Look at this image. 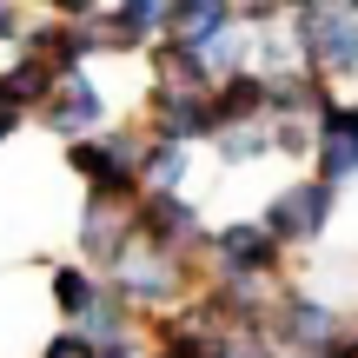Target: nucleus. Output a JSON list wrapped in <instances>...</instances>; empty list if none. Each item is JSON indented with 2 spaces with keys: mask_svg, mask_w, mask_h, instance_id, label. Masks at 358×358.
<instances>
[{
  "mask_svg": "<svg viewBox=\"0 0 358 358\" xmlns=\"http://www.w3.org/2000/svg\"><path fill=\"white\" fill-rule=\"evenodd\" d=\"M173 20H179V40H186L192 53H206V47H213V40L232 27V7H219V0H199V7H179Z\"/></svg>",
  "mask_w": 358,
  "mask_h": 358,
  "instance_id": "9b49d317",
  "label": "nucleus"
},
{
  "mask_svg": "<svg viewBox=\"0 0 358 358\" xmlns=\"http://www.w3.org/2000/svg\"><path fill=\"white\" fill-rule=\"evenodd\" d=\"M325 213H332V186H325V179H306V186L272 199L266 232H279V239H312V232H325Z\"/></svg>",
  "mask_w": 358,
  "mask_h": 358,
  "instance_id": "f03ea898",
  "label": "nucleus"
},
{
  "mask_svg": "<svg viewBox=\"0 0 358 358\" xmlns=\"http://www.w3.org/2000/svg\"><path fill=\"white\" fill-rule=\"evenodd\" d=\"M127 226H133V206L127 199H93L87 206V252H100V259H120L127 252Z\"/></svg>",
  "mask_w": 358,
  "mask_h": 358,
  "instance_id": "423d86ee",
  "label": "nucleus"
},
{
  "mask_svg": "<svg viewBox=\"0 0 358 358\" xmlns=\"http://www.w3.org/2000/svg\"><path fill=\"white\" fill-rule=\"evenodd\" d=\"M47 120H53L60 133H80V127H93V120H100V93H93L80 73H60V100L47 106Z\"/></svg>",
  "mask_w": 358,
  "mask_h": 358,
  "instance_id": "0eeeda50",
  "label": "nucleus"
},
{
  "mask_svg": "<svg viewBox=\"0 0 358 358\" xmlns=\"http://www.w3.org/2000/svg\"><path fill=\"white\" fill-rule=\"evenodd\" d=\"M173 13H179V7H166V0H146V7H127V13H120V20H127V27H120V40H127V34H153V27H166Z\"/></svg>",
  "mask_w": 358,
  "mask_h": 358,
  "instance_id": "f8f14e48",
  "label": "nucleus"
},
{
  "mask_svg": "<svg viewBox=\"0 0 358 358\" xmlns=\"http://www.w3.org/2000/svg\"><path fill=\"white\" fill-rule=\"evenodd\" d=\"M13 34V7H0V40H7Z\"/></svg>",
  "mask_w": 358,
  "mask_h": 358,
  "instance_id": "a211bd4d",
  "label": "nucleus"
},
{
  "mask_svg": "<svg viewBox=\"0 0 358 358\" xmlns=\"http://www.w3.org/2000/svg\"><path fill=\"white\" fill-rule=\"evenodd\" d=\"M319 140H325V186H338V179H358V113H325V127H319Z\"/></svg>",
  "mask_w": 358,
  "mask_h": 358,
  "instance_id": "39448f33",
  "label": "nucleus"
},
{
  "mask_svg": "<svg viewBox=\"0 0 358 358\" xmlns=\"http://www.w3.org/2000/svg\"><path fill=\"white\" fill-rule=\"evenodd\" d=\"M285 338L292 345H306V352H332V312H319L312 299H285Z\"/></svg>",
  "mask_w": 358,
  "mask_h": 358,
  "instance_id": "1a4fd4ad",
  "label": "nucleus"
},
{
  "mask_svg": "<svg viewBox=\"0 0 358 358\" xmlns=\"http://www.w3.org/2000/svg\"><path fill=\"white\" fill-rule=\"evenodd\" d=\"M153 127L179 146V140H199V133H213L219 120H213V100H199V93H159V100H153Z\"/></svg>",
  "mask_w": 358,
  "mask_h": 358,
  "instance_id": "20e7f679",
  "label": "nucleus"
},
{
  "mask_svg": "<svg viewBox=\"0 0 358 358\" xmlns=\"http://www.w3.org/2000/svg\"><path fill=\"white\" fill-rule=\"evenodd\" d=\"M133 226H146L153 232V252H179V245H192L199 239V213H192V206H179L173 192H153V199L140 206V213H133Z\"/></svg>",
  "mask_w": 358,
  "mask_h": 358,
  "instance_id": "7ed1b4c3",
  "label": "nucleus"
},
{
  "mask_svg": "<svg viewBox=\"0 0 358 358\" xmlns=\"http://www.w3.org/2000/svg\"><path fill=\"white\" fill-rule=\"evenodd\" d=\"M53 285H60V306L73 312V319H80V312L93 306V299H100V285H93V279H80V272H60Z\"/></svg>",
  "mask_w": 358,
  "mask_h": 358,
  "instance_id": "ddd939ff",
  "label": "nucleus"
},
{
  "mask_svg": "<svg viewBox=\"0 0 358 358\" xmlns=\"http://www.w3.org/2000/svg\"><path fill=\"white\" fill-rule=\"evenodd\" d=\"M292 34L319 73H358V20L345 7H306L292 13Z\"/></svg>",
  "mask_w": 358,
  "mask_h": 358,
  "instance_id": "f257e3e1",
  "label": "nucleus"
},
{
  "mask_svg": "<svg viewBox=\"0 0 358 358\" xmlns=\"http://www.w3.org/2000/svg\"><path fill=\"white\" fill-rule=\"evenodd\" d=\"M13 127H20V106H13V100H0V140H7Z\"/></svg>",
  "mask_w": 358,
  "mask_h": 358,
  "instance_id": "f3484780",
  "label": "nucleus"
},
{
  "mask_svg": "<svg viewBox=\"0 0 358 358\" xmlns=\"http://www.w3.org/2000/svg\"><path fill=\"white\" fill-rule=\"evenodd\" d=\"M47 358H93V345L80 332H66V338H53V345H47Z\"/></svg>",
  "mask_w": 358,
  "mask_h": 358,
  "instance_id": "dca6fc26",
  "label": "nucleus"
},
{
  "mask_svg": "<svg viewBox=\"0 0 358 358\" xmlns=\"http://www.w3.org/2000/svg\"><path fill=\"white\" fill-rule=\"evenodd\" d=\"M173 285H179V266L166 252L146 245L140 259H127V299H173Z\"/></svg>",
  "mask_w": 358,
  "mask_h": 358,
  "instance_id": "6e6552de",
  "label": "nucleus"
},
{
  "mask_svg": "<svg viewBox=\"0 0 358 358\" xmlns=\"http://www.w3.org/2000/svg\"><path fill=\"white\" fill-rule=\"evenodd\" d=\"M259 146H266V133H239V127H232L226 140H219V153H226V159H252Z\"/></svg>",
  "mask_w": 358,
  "mask_h": 358,
  "instance_id": "2eb2a0df",
  "label": "nucleus"
},
{
  "mask_svg": "<svg viewBox=\"0 0 358 358\" xmlns=\"http://www.w3.org/2000/svg\"><path fill=\"white\" fill-rule=\"evenodd\" d=\"M179 166H186V159H179V146H159V153L146 159V179H153V192H173Z\"/></svg>",
  "mask_w": 358,
  "mask_h": 358,
  "instance_id": "4468645a",
  "label": "nucleus"
},
{
  "mask_svg": "<svg viewBox=\"0 0 358 358\" xmlns=\"http://www.w3.org/2000/svg\"><path fill=\"white\" fill-rule=\"evenodd\" d=\"M219 259H226L232 272H259L272 259V232L266 226H226L219 232Z\"/></svg>",
  "mask_w": 358,
  "mask_h": 358,
  "instance_id": "9d476101",
  "label": "nucleus"
}]
</instances>
